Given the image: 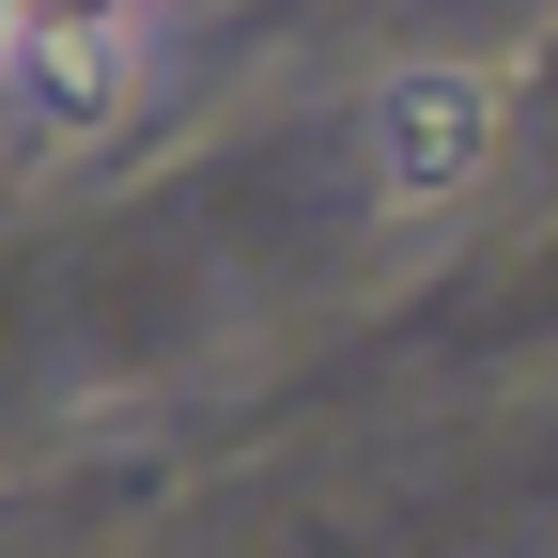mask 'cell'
Segmentation results:
<instances>
[{
    "instance_id": "1",
    "label": "cell",
    "mask_w": 558,
    "mask_h": 558,
    "mask_svg": "<svg viewBox=\"0 0 558 558\" xmlns=\"http://www.w3.org/2000/svg\"><path fill=\"white\" fill-rule=\"evenodd\" d=\"M497 171V78H465V62H403L373 94V202L418 218V202H465Z\"/></svg>"
},
{
    "instance_id": "2",
    "label": "cell",
    "mask_w": 558,
    "mask_h": 558,
    "mask_svg": "<svg viewBox=\"0 0 558 558\" xmlns=\"http://www.w3.org/2000/svg\"><path fill=\"white\" fill-rule=\"evenodd\" d=\"M0 47H16V62H47L62 94H94L109 62L140 47V0H0Z\"/></svg>"
}]
</instances>
